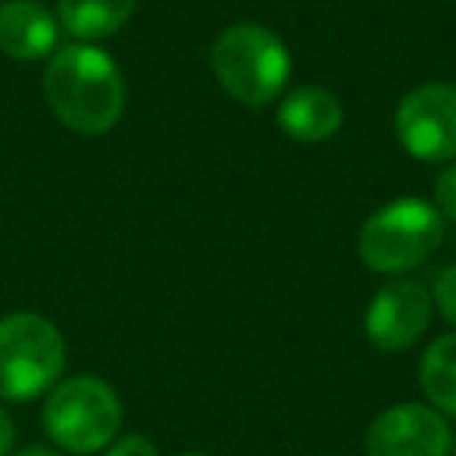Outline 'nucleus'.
<instances>
[{
	"instance_id": "obj_14",
	"label": "nucleus",
	"mask_w": 456,
	"mask_h": 456,
	"mask_svg": "<svg viewBox=\"0 0 456 456\" xmlns=\"http://www.w3.org/2000/svg\"><path fill=\"white\" fill-rule=\"evenodd\" d=\"M435 304L441 310V316L456 329V266L441 273V279L435 285Z\"/></svg>"
},
{
	"instance_id": "obj_15",
	"label": "nucleus",
	"mask_w": 456,
	"mask_h": 456,
	"mask_svg": "<svg viewBox=\"0 0 456 456\" xmlns=\"http://www.w3.org/2000/svg\"><path fill=\"white\" fill-rule=\"evenodd\" d=\"M107 456H159V453H157V447L147 441V437L128 435V437H122L119 444H113Z\"/></svg>"
},
{
	"instance_id": "obj_16",
	"label": "nucleus",
	"mask_w": 456,
	"mask_h": 456,
	"mask_svg": "<svg viewBox=\"0 0 456 456\" xmlns=\"http://www.w3.org/2000/svg\"><path fill=\"white\" fill-rule=\"evenodd\" d=\"M16 441V428H13V419L7 416V410L0 406V456H10Z\"/></svg>"
},
{
	"instance_id": "obj_19",
	"label": "nucleus",
	"mask_w": 456,
	"mask_h": 456,
	"mask_svg": "<svg viewBox=\"0 0 456 456\" xmlns=\"http://www.w3.org/2000/svg\"><path fill=\"white\" fill-rule=\"evenodd\" d=\"M0 4H7V0H0Z\"/></svg>"
},
{
	"instance_id": "obj_7",
	"label": "nucleus",
	"mask_w": 456,
	"mask_h": 456,
	"mask_svg": "<svg viewBox=\"0 0 456 456\" xmlns=\"http://www.w3.org/2000/svg\"><path fill=\"white\" fill-rule=\"evenodd\" d=\"M450 444L447 422L422 403L391 406L366 431L369 456H447Z\"/></svg>"
},
{
	"instance_id": "obj_1",
	"label": "nucleus",
	"mask_w": 456,
	"mask_h": 456,
	"mask_svg": "<svg viewBox=\"0 0 456 456\" xmlns=\"http://www.w3.org/2000/svg\"><path fill=\"white\" fill-rule=\"evenodd\" d=\"M45 97L60 122L76 134H107L126 110V82L110 53L94 45H66L51 53Z\"/></svg>"
},
{
	"instance_id": "obj_4",
	"label": "nucleus",
	"mask_w": 456,
	"mask_h": 456,
	"mask_svg": "<svg viewBox=\"0 0 456 456\" xmlns=\"http://www.w3.org/2000/svg\"><path fill=\"white\" fill-rule=\"evenodd\" d=\"M41 419L60 450L88 456L116 437L122 425V403L107 381L94 375H78L51 387Z\"/></svg>"
},
{
	"instance_id": "obj_18",
	"label": "nucleus",
	"mask_w": 456,
	"mask_h": 456,
	"mask_svg": "<svg viewBox=\"0 0 456 456\" xmlns=\"http://www.w3.org/2000/svg\"><path fill=\"white\" fill-rule=\"evenodd\" d=\"M182 456H207V453H182Z\"/></svg>"
},
{
	"instance_id": "obj_11",
	"label": "nucleus",
	"mask_w": 456,
	"mask_h": 456,
	"mask_svg": "<svg viewBox=\"0 0 456 456\" xmlns=\"http://www.w3.org/2000/svg\"><path fill=\"white\" fill-rule=\"evenodd\" d=\"M138 0H60L57 20L82 45L116 35L134 16Z\"/></svg>"
},
{
	"instance_id": "obj_12",
	"label": "nucleus",
	"mask_w": 456,
	"mask_h": 456,
	"mask_svg": "<svg viewBox=\"0 0 456 456\" xmlns=\"http://www.w3.org/2000/svg\"><path fill=\"white\" fill-rule=\"evenodd\" d=\"M422 391L437 410L456 416V331L444 335L425 350L419 366Z\"/></svg>"
},
{
	"instance_id": "obj_8",
	"label": "nucleus",
	"mask_w": 456,
	"mask_h": 456,
	"mask_svg": "<svg viewBox=\"0 0 456 456\" xmlns=\"http://www.w3.org/2000/svg\"><path fill=\"white\" fill-rule=\"evenodd\" d=\"M431 322V297L419 281H387L366 313V335L385 354L416 344Z\"/></svg>"
},
{
	"instance_id": "obj_9",
	"label": "nucleus",
	"mask_w": 456,
	"mask_h": 456,
	"mask_svg": "<svg viewBox=\"0 0 456 456\" xmlns=\"http://www.w3.org/2000/svg\"><path fill=\"white\" fill-rule=\"evenodd\" d=\"M60 20L38 0L0 4V53L20 63H35L57 51Z\"/></svg>"
},
{
	"instance_id": "obj_5",
	"label": "nucleus",
	"mask_w": 456,
	"mask_h": 456,
	"mask_svg": "<svg viewBox=\"0 0 456 456\" xmlns=\"http://www.w3.org/2000/svg\"><path fill=\"white\" fill-rule=\"evenodd\" d=\"M441 238V213L422 197H400L391 207L369 216L360 232V256L375 273H410L435 254Z\"/></svg>"
},
{
	"instance_id": "obj_20",
	"label": "nucleus",
	"mask_w": 456,
	"mask_h": 456,
	"mask_svg": "<svg viewBox=\"0 0 456 456\" xmlns=\"http://www.w3.org/2000/svg\"><path fill=\"white\" fill-rule=\"evenodd\" d=\"M453 456H456V453H453Z\"/></svg>"
},
{
	"instance_id": "obj_6",
	"label": "nucleus",
	"mask_w": 456,
	"mask_h": 456,
	"mask_svg": "<svg viewBox=\"0 0 456 456\" xmlns=\"http://www.w3.org/2000/svg\"><path fill=\"white\" fill-rule=\"evenodd\" d=\"M397 138L422 163L456 159V88L431 82L410 91L397 107Z\"/></svg>"
},
{
	"instance_id": "obj_10",
	"label": "nucleus",
	"mask_w": 456,
	"mask_h": 456,
	"mask_svg": "<svg viewBox=\"0 0 456 456\" xmlns=\"http://www.w3.org/2000/svg\"><path fill=\"white\" fill-rule=\"evenodd\" d=\"M344 110L335 94L325 88H297L281 101L279 107V126L285 134L297 141H325L341 128Z\"/></svg>"
},
{
	"instance_id": "obj_2",
	"label": "nucleus",
	"mask_w": 456,
	"mask_h": 456,
	"mask_svg": "<svg viewBox=\"0 0 456 456\" xmlns=\"http://www.w3.org/2000/svg\"><path fill=\"white\" fill-rule=\"evenodd\" d=\"M209 66L219 85L244 107H266L285 91L291 53L266 26L238 22L216 38Z\"/></svg>"
},
{
	"instance_id": "obj_13",
	"label": "nucleus",
	"mask_w": 456,
	"mask_h": 456,
	"mask_svg": "<svg viewBox=\"0 0 456 456\" xmlns=\"http://www.w3.org/2000/svg\"><path fill=\"white\" fill-rule=\"evenodd\" d=\"M435 203L437 213L447 216L450 222H456V163L447 166V169L437 175L435 182Z\"/></svg>"
},
{
	"instance_id": "obj_3",
	"label": "nucleus",
	"mask_w": 456,
	"mask_h": 456,
	"mask_svg": "<svg viewBox=\"0 0 456 456\" xmlns=\"http://www.w3.org/2000/svg\"><path fill=\"white\" fill-rule=\"evenodd\" d=\"M66 366V341L51 319L10 313L0 319V400L26 403L47 394Z\"/></svg>"
},
{
	"instance_id": "obj_17",
	"label": "nucleus",
	"mask_w": 456,
	"mask_h": 456,
	"mask_svg": "<svg viewBox=\"0 0 456 456\" xmlns=\"http://www.w3.org/2000/svg\"><path fill=\"white\" fill-rule=\"evenodd\" d=\"M13 456H63V453H57V450H51V447H26V450H20V453H13Z\"/></svg>"
}]
</instances>
